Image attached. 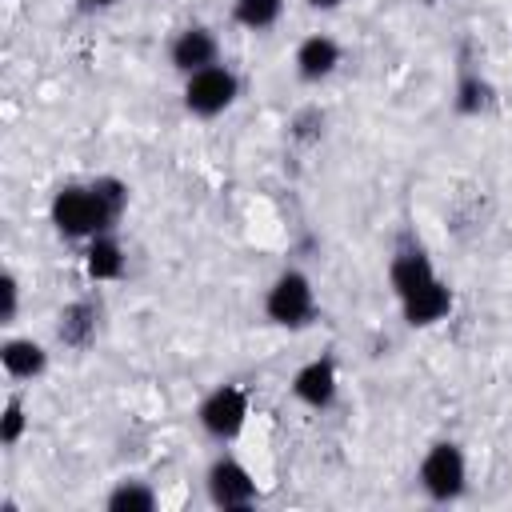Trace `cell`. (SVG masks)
<instances>
[{
	"mask_svg": "<svg viewBox=\"0 0 512 512\" xmlns=\"http://www.w3.org/2000/svg\"><path fill=\"white\" fill-rule=\"evenodd\" d=\"M416 480H420L424 496L436 500V504L460 500L464 488H468V460H464V448H460L456 440H436V444H428V452L420 456Z\"/></svg>",
	"mask_w": 512,
	"mask_h": 512,
	"instance_id": "obj_2",
	"label": "cell"
},
{
	"mask_svg": "<svg viewBox=\"0 0 512 512\" xmlns=\"http://www.w3.org/2000/svg\"><path fill=\"white\" fill-rule=\"evenodd\" d=\"M284 16V0H232V20L248 32H264Z\"/></svg>",
	"mask_w": 512,
	"mask_h": 512,
	"instance_id": "obj_16",
	"label": "cell"
},
{
	"mask_svg": "<svg viewBox=\"0 0 512 512\" xmlns=\"http://www.w3.org/2000/svg\"><path fill=\"white\" fill-rule=\"evenodd\" d=\"M448 312H452V288H448L440 276H432V280L420 284L416 292L400 296V316H404L408 328H432V324H440Z\"/></svg>",
	"mask_w": 512,
	"mask_h": 512,
	"instance_id": "obj_10",
	"label": "cell"
},
{
	"mask_svg": "<svg viewBox=\"0 0 512 512\" xmlns=\"http://www.w3.org/2000/svg\"><path fill=\"white\" fill-rule=\"evenodd\" d=\"M204 492L212 508H248L256 504V480L236 456H216L204 472Z\"/></svg>",
	"mask_w": 512,
	"mask_h": 512,
	"instance_id": "obj_6",
	"label": "cell"
},
{
	"mask_svg": "<svg viewBox=\"0 0 512 512\" xmlns=\"http://www.w3.org/2000/svg\"><path fill=\"white\" fill-rule=\"evenodd\" d=\"M48 220L52 228L64 236V240H92L100 232H112V216L104 212V204L96 200L92 184H64L52 192V204H48Z\"/></svg>",
	"mask_w": 512,
	"mask_h": 512,
	"instance_id": "obj_1",
	"label": "cell"
},
{
	"mask_svg": "<svg viewBox=\"0 0 512 512\" xmlns=\"http://www.w3.org/2000/svg\"><path fill=\"white\" fill-rule=\"evenodd\" d=\"M124 264H128V256H124V248H120V240L112 232H100V236L88 240V248H84V272H88V280H96V284L120 280L124 276Z\"/></svg>",
	"mask_w": 512,
	"mask_h": 512,
	"instance_id": "obj_13",
	"label": "cell"
},
{
	"mask_svg": "<svg viewBox=\"0 0 512 512\" xmlns=\"http://www.w3.org/2000/svg\"><path fill=\"white\" fill-rule=\"evenodd\" d=\"M248 412H252V404H248V392H244L240 384H216V388L200 400L196 424H200L204 436L228 444V440H236V436L244 432Z\"/></svg>",
	"mask_w": 512,
	"mask_h": 512,
	"instance_id": "obj_5",
	"label": "cell"
},
{
	"mask_svg": "<svg viewBox=\"0 0 512 512\" xmlns=\"http://www.w3.org/2000/svg\"><path fill=\"white\" fill-rule=\"evenodd\" d=\"M56 336H60V344H68V348H88L92 336H96V304L72 300L68 308H60V316H56Z\"/></svg>",
	"mask_w": 512,
	"mask_h": 512,
	"instance_id": "obj_14",
	"label": "cell"
},
{
	"mask_svg": "<svg viewBox=\"0 0 512 512\" xmlns=\"http://www.w3.org/2000/svg\"><path fill=\"white\" fill-rule=\"evenodd\" d=\"M0 364H4L8 380H36L48 368V352L32 336H8L0 344Z\"/></svg>",
	"mask_w": 512,
	"mask_h": 512,
	"instance_id": "obj_12",
	"label": "cell"
},
{
	"mask_svg": "<svg viewBox=\"0 0 512 512\" xmlns=\"http://www.w3.org/2000/svg\"><path fill=\"white\" fill-rule=\"evenodd\" d=\"M80 4H84V8H112L116 0H80Z\"/></svg>",
	"mask_w": 512,
	"mask_h": 512,
	"instance_id": "obj_22",
	"label": "cell"
},
{
	"mask_svg": "<svg viewBox=\"0 0 512 512\" xmlns=\"http://www.w3.org/2000/svg\"><path fill=\"white\" fill-rule=\"evenodd\" d=\"M0 296H4V304H0V324H12L16 312H20V280H16L12 272L0 276Z\"/></svg>",
	"mask_w": 512,
	"mask_h": 512,
	"instance_id": "obj_20",
	"label": "cell"
},
{
	"mask_svg": "<svg viewBox=\"0 0 512 512\" xmlns=\"http://www.w3.org/2000/svg\"><path fill=\"white\" fill-rule=\"evenodd\" d=\"M432 276H436V268H432L428 252H424L416 240H404V244L392 252V260H388V284H392L396 300L408 296V292H416V288L428 284Z\"/></svg>",
	"mask_w": 512,
	"mask_h": 512,
	"instance_id": "obj_11",
	"label": "cell"
},
{
	"mask_svg": "<svg viewBox=\"0 0 512 512\" xmlns=\"http://www.w3.org/2000/svg\"><path fill=\"white\" fill-rule=\"evenodd\" d=\"M264 316L276 328H304L316 316V288L300 268H284L264 292Z\"/></svg>",
	"mask_w": 512,
	"mask_h": 512,
	"instance_id": "obj_4",
	"label": "cell"
},
{
	"mask_svg": "<svg viewBox=\"0 0 512 512\" xmlns=\"http://www.w3.org/2000/svg\"><path fill=\"white\" fill-rule=\"evenodd\" d=\"M292 396H296L304 408H312V412L332 408V404H336V396H340L336 364H332L328 356H316V360L300 364V368H296V376H292Z\"/></svg>",
	"mask_w": 512,
	"mask_h": 512,
	"instance_id": "obj_8",
	"label": "cell"
},
{
	"mask_svg": "<svg viewBox=\"0 0 512 512\" xmlns=\"http://www.w3.org/2000/svg\"><path fill=\"white\" fill-rule=\"evenodd\" d=\"M456 112L460 116H480L488 104H492V84L488 80H480V76H464L460 84H456Z\"/></svg>",
	"mask_w": 512,
	"mask_h": 512,
	"instance_id": "obj_17",
	"label": "cell"
},
{
	"mask_svg": "<svg viewBox=\"0 0 512 512\" xmlns=\"http://www.w3.org/2000/svg\"><path fill=\"white\" fill-rule=\"evenodd\" d=\"M160 500H156V488L148 480H116V488L104 496V508L108 512H152Z\"/></svg>",
	"mask_w": 512,
	"mask_h": 512,
	"instance_id": "obj_15",
	"label": "cell"
},
{
	"mask_svg": "<svg viewBox=\"0 0 512 512\" xmlns=\"http://www.w3.org/2000/svg\"><path fill=\"white\" fill-rule=\"evenodd\" d=\"M340 60H344V48H340L328 32H312V36H304V40L296 44L292 68H296V76H300L304 84H320V80H328V76L340 68Z\"/></svg>",
	"mask_w": 512,
	"mask_h": 512,
	"instance_id": "obj_9",
	"label": "cell"
},
{
	"mask_svg": "<svg viewBox=\"0 0 512 512\" xmlns=\"http://www.w3.org/2000/svg\"><path fill=\"white\" fill-rule=\"evenodd\" d=\"M92 184V192H96V200L104 204V212L112 216V224L124 216V208H128V184L120 180V176H96V180H88Z\"/></svg>",
	"mask_w": 512,
	"mask_h": 512,
	"instance_id": "obj_19",
	"label": "cell"
},
{
	"mask_svg": "<svg viewBox=\"0 0 512 512\" xmlns=\"http://www.w3.org/2000/svg\"><path fill=\"white\" fill-rule=\"evenodd\" d=\"M168 64L180 72V76H192L208 64H220V40L212 28L204 24H188L180 28L172 40H168Z\"/></svg>",
	"mask_w": 512,
	"mask_h": 512,
	"instance_id": "obj_7",
	"label": "cell"
},
{
	"mask_svg": "<svg viewBox=\"0 0 512 512\" xmlns=\"http://www.w3.org/2000/svg\"><path fill=\"white\" fill-rule=\"evenodd\" d=\"M304 4H308L312 12H336V8L344 4V0H304Z\"/></svg>",
	"mask_w": 512,
	"mask_h": 512,
	"instance_id": "obj_21",
	"label": "cell"
},
{
	"mask_svg": "<svg viewBox=\"0 0 512 512\" xmlns=\"http://www.w3.org/2000/svg\"><path fill=\"white\" fill-rule=\"evenodd\" d=\"M240 96V76L228 68V64H208L192 76H184V112L196 116V120H212L220 112H228Z\"/></svg>",
	"mask_w": 512,
	"mask_h": 512,
	"instance_id": "obj_3",
	"label": "cell"
},
{
	"mask_svg": "<svg viewBox=\"0 0 512 512\" xmlns=\"http://www.w3.org/2000/svg\"><path fill=\"white\" fill-rule=\"evenodd\" d=\"M24 432H28V408H24V400L12 392V396L0 404V444H4V448H16V444L24 440Z\"/></svg>",
	"mask_w": 512,
	"mask_h": 512,
	"instance_id": "obj_18",
	"label": "cell"
}]
</instances>
